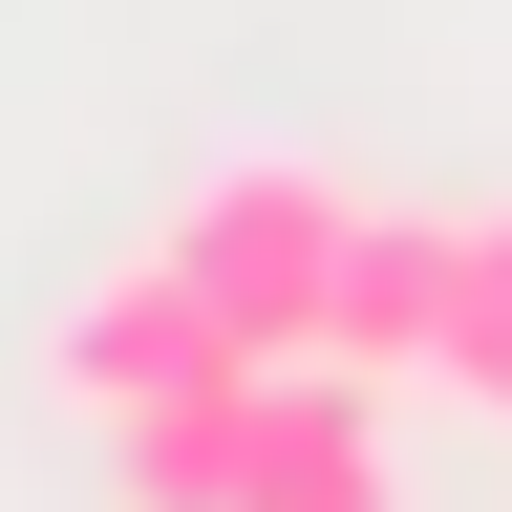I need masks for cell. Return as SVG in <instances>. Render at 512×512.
Segmentation results:
<instances>
[{"instance_id":"obj_3","label":"cell","mask_w":512,"mask_h":512,"mask_svg":"<svg viewBox=\"0 0 512 512\" xmlns=\"http://www.w3.org/2000/svg\"><path fill=\"white\" fill-rule=\"evenodd\" d=\"M214 512H406V470H384V384L256 363V427H235V491H214Z\"/></svg>"},{"instance_id":"obj_5","label":"cell","mask_w":512,"mask_h":512,"mask_svg":"<svg viewBox=\"0 0 512 512\" xmlns=\"http://www.w3.org/2000/svg\"><path fill=\"white\" fill-rule=\"evenodd\" d=\"M235 427H256V363L128 406V427H107V512H214V491H235Z\"/></svg>"},{"instance_id":"obj_4","label":"cell","mask_w":512,"mask_h":512,"mask_svg":"<svg viewBox=\"0 0 512 512\" xmlns=\"http://www.w3.org/2000/svg\"><path fill=\"white\" fill-rule=\"evenodd\" d=\"M448 235H470V214H384V192H363V235H342V278H320V342H299V363L427 384V363H448Z\"/></svg>"},{"instance_id":"obj_2","label":"cell","mask_w":512,"mask_h":512,"mask_svg":"<svg viewBox=\"0 0 512 512\" xmlns=\"http://www.w3.org/2000/svg\"><path fill=\"white\" fill-rule=\"evenodd\" d=\"M43 384H64L86 427H128V406H171V384H235V320L192 299L171 256H107V278L43 320Z\"/></svg>"},{"instance_id":"obj_7","label":"cell","mask_w":512,"mask_h":512,"mask_svg":"<svg viewBox=\"0 0 512 512\" xmlns=\"http://www.w3.org/2000/svg\"><path fill=\"white\" fill-rule=\"evenodd\" d=\"M491 427H512V384H491Z\"/></svg>"},{"instance_id":"obj_1","label":"cell","mask_w":512,"mask_h":512,"mask_svg":"<svg viewBox=\"0 0 512 512\" xmlns=\"http://www.w3.org/2000/svg\"><path fill=\"white\" fill-rule=\"evenodd\" d=\"M342 235H363V192L320 171V150H235V171H192V214H171L150 256L235 320V363H299V342H320V278H342Z\"/></svg>"},{"instance_id":"obj_6","label":"cell","mask_w":512,"mask_h":512,"mask_svg":"<svg viewBox=\"0 0 512 512\" xmlns=\"http://www.w3.org/2000/svg\"><path fill=\"white\" fill-rule=\"evenodd\" d=\"M512 384V214L448 235V363H427V406H491Z\"/></svg>"}]
</instances>
